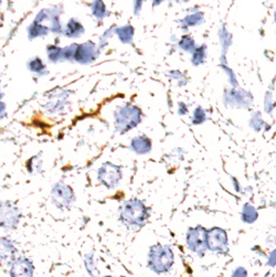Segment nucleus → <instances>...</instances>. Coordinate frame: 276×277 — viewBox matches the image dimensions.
<instances>
[{
    "instance_id": "nucleus-13",
    "label": "nucleus",
    "mask_w": 276,
    "mask_h": 277,
    "mask_svg": "<svg viewBox=\"0 0 276 277\" xmlns=\"http://www.w3.org/2000/svg\"><path fill=\"white\" fill-rule=\"evenodd\" d=\"M94 255H95V252L94 251L88 252V253H86L84 255V266H85V270L87 272V274L90 275L91 277H101L100 276V271L97 270V266L95 264Z\"/></svg>"
},
{
    "instance_id": "nucleus-3",
    "label": "nucleus",
    "mask_w": 276,
    "mask_h": 277,
    "mask_svg": "<svg viewBox=\"0 0 276 277\" xmlns=\"http://www.w3.org/2000/svg\"><path fill=\"white\" fill-rule=\"evenodd\" d=\"M116 126L121 132H127L136 127L141 121V111L133 105H127L116 112Z\"/></svg>"
},
{
    "instance_id": "nucleus-6",
    "label": "nucleus",
    "mask_w": 276,
    "mask_h": 277,
    "mask_svg": "<svg viewBox=\"0 0 276 277\" xmlns=\"http://www.w3.org/2000/svg\"><path fill=\"white\" fill-rule=\"evenodd\" d=\"M21 212L11 202H0V229L11 231L20 223Z\"/></svg>"
},
{
    "instance_id": "nucleus-25",
    "label": "nucleus",
    "mask_w": 276,
    "mask_h": 277,
    "mask_svg": "<svg viewBox=\"0 0 276 277\" xmlns=\"http://www.w3.org/2000/svg\"><path fill=\"white\" fill-rule=\"evenodd\" d=\"M252 251L255 252V253H258V254H260V255H262V256H265V257H266L265 252H262V249H261L260 246H253V247H252Z\"/></svg>"
},
{
    "instance_id": "nucleus-24",
    "label": "nucleus",
    "mask_w": 276,
    "mask_h": 277,
    "mask_svg": "<svg viewBox=\"0 0 276 277\" xmlns=\"http://www.w3.org/2000/svg\"><path fill=\"white\" fill-rule=\"evenodd\" d=\"M266 242H268V245H274V244H276V236L270 235L268 239H266Z\"/></svg>"
},
{
    "instance_id": "nucleus-15",
    "label": "nucleus",
    "mask_w": 276,
    "mask_h": 277,
    "mask_svg": "<svg viewBox=\"0 0 276 277\" xmlns=\"http://www.w3.org/2000/svg\"><path fill=\"white\" fill-rule=\"evenodd\" d=\"M206 61V46H201L199 48H196V50L192 52L191 62L194 66L199 67Z\"/></svg>"
},
{
    "instance_id": "nucleus-23",
    "label": "nucleus",
    "mask_w": 276,
    "mask_h": 277,
    "mask_svg": "<svg viewBox=\"0 0 276 277\" xmlns=\"http://www.w3.org/2000/svg\"><path fill=\"white\" fill-rule=\"evenodd\" d=\"M142 1H144V0H135L134 10H135V13H136V14H138V13L140 12L141 8H142Z\"/></svg>"
},
{
    "instance_id": "nucleus-11",
    "label": "nucleus",
    "mask_w": 276,
    "mask_h": 277,
    "mask_svg": "<svg viewBox=\"0 0 276 277\" xmlns=\"http://www.w3.org/2000/svg\"><path fill=\"white\" fill-rule=\"evenodd\" d=\"M131 148L132 150L137 155H146L150 152L152 148V142L150 138L145 135L137 136L133 138L131 141Z\"/></svg>"
},
{
    "instance_id": "nucleus-12",
    "label": "nucleus",
    "mask_w": 276,
    "mask_h": 277,
    "mask_svg": "<svg viewBox=\"0 0 276 277\" xmlns=\"http://www.w3.org/2000/svg\"><path fill=\"white\" fill-rule=\"evenodd\" d=\"M259 219V212L256 208L250 202H245L241 211V220L245 224H253Z\"/></svg>"
},
{
    "instance_id": "nucleus-17",
    "label": "nucleus",
    "mask_w": 276,
    "mask_h": 277,
    "mask_svg": "<svg viewBox=\"0 0 276 277\" xmlns=\"http://www.w3.org/2000/svg\"><path fill=\"white\" fill-rule=\"evenodd\" d=\"M249 93H245L244 91H231L230 93V97L229 101L231 104H238V105H241L242 103H248V97H249Z\"/></svg>"
},
{
    "instance_id": "nucleus-22",
    "label": "nucleus",
    "mask_w": 276,
    "mask_h": 277,
    "mask_svg": "<svg viewBox=\"0 0 276 277\" xmlns=\"http://www.w3.org/2000/svg\"><path fill=\"white\" fill-rule=\"evenodd\" d=\"M268 261H266V265L270 267H276V249L270 252V254L266 256Z\"/></svg>"
},
{
    "instance_id": "nucleus-4",
    "label": "nucleus",
    "mask_w": 276,
    "mask_h": 277,
    "mask_svg": "<svg viewBox=\"0 0 276 277\" xmlns=\"http://www.w3.org/2000/svg\"><path fill=\"white\" fill-rule=\"evenodd\" d=\"M207 249L216 254H228L229 236L226 231L218 226L207 230Z\"/></svg>"
},
{
    "instance_id": "nucleus-31",
    "label": "nucleus",
    "mask_w": 276,
    "mask_h": 277,
    "mask_svg": "<svg viewBox=\"0 0 276 277\" xmlns=\"http://www.w3.org/2000/svg\"><path fill=\"white\" fill-rule=\"evenodd\" d=\"M275 21H276V13H275Z\"/></svg>"
},
{
    "instance_id": "nucleus-27",
    "label": "nucleus",
    "mask_w": 276,
    "mask_h": 277,
    "mask_svg": "<svg viewBox=\"0 0 276 277\" xmlns=\"http://www.w3.org/2000/svg\"><path fill=\"white\" fill-rule=\"evenodd\" d=\"M233 184H234L235 191H238V192L242 191V189H241V186H240V184H238V181H236V179H233Z\"/></svg>"
},
{
    "instance_id": "nucleus-7",
    "label": "nucleus",
    "mask_w": 276,
    "mask_h": 277,
    "mask_svg": "<svg viewBox=\"0 0 276 277\" xmlns=\"http://www.w3.org/2000/svg\"><path fill=\"white\" fill-rule=\"evenodd\" d=\"M123 178L122 168L112 162H105L97 171V179L107 189L113 190L120 185Z\"/></svg>"
},
{
    "instance_id": "nucleus-29",
    "label": "nucleus",
    "mask_w": 276,
    "mask_h": 277,
    "mask_svg": "<svg viewBox=\"0 0 276 277\" xmlns=\"http://www.w3.org/2000/svg\"><path fill=\"white\" fill-rule=\"evenodd\" d=\"M176 1H178V2H187L188 0H176Z\"/></svg>"
},
{
    "instance_id": "nucleus-19",
    "label": "nucleus",
    "mask_w": 276,
    "mask_h": 277,
    "mask_svg": "<svg viewBox=\"0 0 276 277\" xmlns=\"http://www.w3.org/2000/svg\"><path fill=\"white\" fill-rule=\"evenodd\" d=\"M93 12H94L95 16L100 19L105 17L106 9H105V4L103 3V1H101V0H95L94 4H93Z\"/></svg>"
},
{
    "instance_id": "nucleus-1",
    "label": "nucleus",
    "mask_w": 276,
    "mask_h": 277,
    "mask_svg": "<svg viewBox=\"0 0 276 277\" xmlns=\"http://www.w3.org/2000/svg\"><path fill=\"white\" fill-rule=\"evenodd\" d=\"M151 210L141 200L133 198L120 208V221L131 229H139L149 220Z\"/></svg>"
},
{
    "instance_id": "nucleus-14",
    "label": "nucleus",
    "mask_w": 276,
    "mask_h": 277,
    "mask_svg": "<svg viewBox=\"0 0 276 277\" xmlns=\"http://www.w3.org/2000/svg\"><path fill=\"white\" fill-rule=\"evenodd\" d=\"M116 33L122 42L131 43L133 41V37H134V28L128 24V26L117 29Z\"/></svg>"
},
{
    "instance_id": "nucleus-21",
    "label": "nucleus",
    "mask_w": 276,
    "mask_h": 277,
    "mask_svg": "<svg viewBox=\"0 0 276 277\" xmlns=\"http://www.w3.org/2000/svg\"><path fill=\"white\" fill-rule=\"evenodd\" d=\"M248 276H249L248 271H246V269L243 266L235 267V269L232 271V273H231V277H248Z\"/></svg>"
},
{
    "instance_id": "nucleus-16",
    "label": "nucleus",
    "mask_w": 276,
    "mask_h": 277,
    "mask_svg": "<svg viewBox=\"0 0 276 277\" xmlns=\"http://www.w3.org/2000/svg\"><path fill=\"white\" fill-rule=\"evenodd\" d=\"M202 21H204V14H202V12L198 11L187 16L184 19L182 23H184L185 27H194V26H198V24H200Z\"/></svg>"
},
{
    "instance_id": "nucleus-26",
    "label": "nucleus",
    "mask_w": 276,
    "mask_h": 277,
    "mask_svg": "<svg viewBox=\"0 0 276 277\" xmlns=\"http://www.w3.org/2000/svg\"><path fill=\"white\" fill-rule=\"evenodd\" d=\"M188 113V110H187V106L185 105V104H180V111H179V114L180 115H185V114Z\"/></svg>"
},
{
    "instance_id": "nucleus-30",
    "label": "nucleus",
    "mask_w": 276,
    "mask_h": 277,
    "mask_svg": "<svg viewBox=\"0 0 276 277\" xmlns=\"http://www.w3.org/2000/svg\"><path fill=\"white\" fill-rule=\"evenodd\" d=\"M103 277H112V276H110V275H107V276H103Z\"/></svg>"
},
{
    "instance_id": "nucleus-18",
    "label": "nucleus",
    "mask_w": 276,
    "mask_h": 277,
    "mask_svg": "<svg viewBox=\"0 0 276 277\" xmlns=\"http://www.w3.org/2000/svg\"><path fill=\"white\" fill-rule=\"evenodd\" d=\"M179 47L186 52H194L196 50V42L191 37H182L179 42Z\"/></svg>"
},
{
    "instance_id": "nucleus-20",
    "label": "nucleus",
    "mask_w": 276,
    "mask_h": 277,
    "mask_svg": "<svg viewBox=\"0 0 276 277\" xmlns=\"http://www.w3.org/2000/svg\"><path fill=\"white\" fill-rule=\"evenodd\" d=\"M206 121V112L202 107H197L194 112V117H192V123L196 125H200Z\"/></svg>"
},
{
    "instance_id": "nucleus-2",
    "label": "nucleus",
    "mask_w": 276,
    "mask_h": 277,
    "mask_svg": "<svg viewBox=\"0 0 276 277\" xmlns=\"http://www.w3.org/2000/svg\"><path fill=\"white\" fill-rule=\"evenodd\" d=\"M175 264V253L168 244L157 243L149 247L147 266L155 274H166Z\"/></svg>"
},
{
    "instance_id": "nucleus-9",
    "label": "nucleus",
    "mask_w": 276,
    "mask_h": 277,
    "mask_svg": "<svg viewBox=\"0 0 276 277\" xmlns=\"http://www.w3.org/2000/svg\"><path fill=\"white\" fill-rule=\"evenodd\" d=\"M9 276L10 277H33L34 264L28 257L17 256L10 264Z\"/></svg>"
},
{
    "instance_id": "nucleus-28",
    "label": "nucleus",
    "mask_w": 276,
    "mask_h": 277,
    "mask_svg": "<svg viewBox=\"0 0 276 277\" xmlns=\"http://www.w3.org/2000/svg\"><path fill=\"white\" fill-rule=\"evenodd\" d=\"M162 1H164V0H152V2H154V6H157V4H159Z\"/></svg>"
},
{
    "instance_id": "nucleus-8",
    "label": "nucleus",
    "mask_w": 276,
    "mask_h": 277,
    "mask_svg": "<svg viewBox=\"0 0 276 277\" xmlns=\"http://www.w3.org/2000/svg\"><path fill=\"white\" fill-rule=\"evenodd\" d=\"M52 204L60 210H68L75 201V195L70 186L56 184L51 190Z\"/></svg>"
},
{
    "instance_id": "nucleus-10",
    "label": "nucleus",
    "mask_w": 276,
    "mask_h": 277,
    "mask_svg": "<svg viewBox=\"0 0 276 277\" xmlns=\"http://www.w3.org/2000/svg\"><path fill=\"white\" fill-rule=\"evenodd\" d=\"M18 249L13 241L7 236L0 237V264L9 263L17 257Z\"/></svg>"
},
{
    "instance_id": "nucleus-5",
    "label": "nucleus",
    "mask_w": 276,
    "mask_h": 277,
    "mask_svg": "<svg viewBox=\"0 0 276 277\" xmlns=\"http://www.w3.org/2000/svg\"><path fill=\"white\" fill-rule=\"evenodd\" d=\"M186 243L188 249L198 255L204 257L207 249V230L204 226L197 225L196 227H189L186 235Z\"/></svg>"
}]
</instances>
